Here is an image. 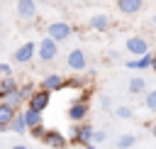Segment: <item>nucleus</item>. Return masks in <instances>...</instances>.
Here are the masks:
<instances>
[{
	"mask_svg": "<svg viewBox=\"0 0 156 149\" xmlns=\"http://www.w3.org/2000/svg\"><path fill=\"white\" fill-rule=\"evenodd\" d=\"M100 105H102V107H112V98H110V95H102V98H100Z\"/></svg>",
	"mask_w": 156,
	"mask_h": 149,
	"instance_id": "obj_29",
	"label": "nucleus"
},
{
	"mask_svg": "<svg viewBox=\"0 0 156 149\" xmlns=\"http://www.w3.org/2000/svg\"><path fill=\"white\" fill-rule=\"evenodd\" d=\"M49 100H51V93L37 88V90L32 93V98L27 100V107H29V110H37V112H44V110L49 107Z\"/></svg>",
	"mask_w": 156,
	"mask_h": 149,
	"instance_id": "obj_10",
	"label": "nucleus"
},
{
	"mask_svg": "<svg viewBox=\"0 0 156 149\" xmlns=\"http://www.w3.org/2000/svg\"><path fill=\"white\" fill-rule=\"evenodd\" d=\"M107 139V132L105 129H95V134H93V144H100V142H105Z\"/></svg>",
	"mask_w": 156,
	"mask_h": 149,
	"instance_id": "obj_27",
	"label": "nucleus"
},
{
	"mask_svg": "<svg viewBox=\"0 0 156 149\" xmlns=\"http://www.w3.org/2000/svg\"><path fill=\"white\" fill-rule=\"evenodd\" d=\"M124 49H127L132 56H144V54H149V42H146L144 37L134 34V37H127V42H124Z\"/></svg>",
	"mask_w": 156,
	"mask_h": 149,
	"instance_id": "obj_8",
	"label": "nucleus"
},
{
	"mask_svg": "<svg viewBox=\"0 0 156 149\" xmlns=\"http://www.w3.org/2000/svg\"><path fill=\"white\" fill-rule=\"evenodd\" d=\"M88 24H90V29H95V32H107V29L112 27V20H110L105 12H98V15H93V17L88 20Z\"/></svg>",
	"mask_w": 156,
	"mask_h": 149,
	"instance_id": "obj_12",
	"label": "nucleus"
},
{
	"mask_svg": "<svg viewBox=\"0 0 156 149\" xmlns=\"http://www.w3.org/2000/svg\"><path fill=\"white\" fill-rule=\"evenodd\" d=\"M15 115H17V110H12L10 105L0 103V132H7L10 129V122H12Z\"/></svg>",
	"mask_w": 156,
	"mask_h": 149,
	"instance_id": "obj_15",
	"label": "nucleus"
},
{
	"mask_svg": "<svg viewBox=\"0 0 156 149\" xmlns=\"http://www.w3.org/2000/svg\"><path fill=\"white\" fill-rule=\"evenodd\" d=\"M37 51H39V61L49 64V61H54L58 56V44L54 39H49V37H41L39 44H37Z\"/></svg>",
	"mask_w": 156,
	"mask_h": 149,
	"instance_id": "obj_5",
	"label": "nucleus"
},
{
	"mask_svg": "<svg viewBox=\"0 0 156 149\" xmlns=\"http://www.w3.org/2000/svg\"><path fill=\"white\" fill-rule=\"evenodd\" d=\"M93 134H95V127L85 120L80 125H73V132H71L68 144H73V147H88V144H93Z\"/></svg>",
	"mask_w": 156,
	"mask_h": 149,
	"instance_id": "obj_2",
	"label": "nucleus"
},
{
	"mask_svg": "<svg viewBox=\"0 0 156 149\" xmlns=\"http://www.w3.org/2000/svg\"><path fill=\"white\" fill-rule=\"evenodd\" d=\"M129 95H144L146 93V81H144V76H132V81H129Z\"/></svg>",
	"mask_w": 156,
	"mask_h": 149,
	"instance_id": "obj_18",
	"label": "nucleus"
},
{
	"mask_svg": "<svg viewBox=\"0 0 156 149\" xmlns=\"http://www.w3.org/2000/svg\"><path fill=\"white\" fill-rule=\"evenodd\" d=\"M2 103H5V105H10V107H12V110H17V112H20V110H22V105H24V100L20 98V93H17V90H15V93H10Z\"/></svg>",
	"mask_w": 156,
	"mask_h": 149,
	"instance_id": "obj_22",
	"label": "nucleus"
},
{
	"mask_svg": "<svg viewBox=\"0 0 156 149\" xmlns=\"http://www.w3.org/2000/svg\"><path fill=\"white\" fill-rule=\"evenodd\" d=\"M151 51L149 54H144V56H139V59H129L127 61V68H136V71H144V68H151Z\"/></svg>",
	"mask_w": 156,
	"mask_h": 149,
	"instance_id": "obj_17",
	"label": "nucleus"
},
{
	"mask_svg": "<svg viewBox=\"0 0 156 149\" xmlns=\"http://www.w3.org/2000/svg\"><path fill=\"white\" fill-rule=\"evenodd\" d=\"M66 66H68L71 71H76V73L85 71V68H88V56H85V51H83V49H71L68 56H66Z\"/></svg>",
	"mask_w": 156,
	"mask_h": 149,
	"instance_id": "obj_6",
	"label": "nucleus"
},
{
	"mask_svg": "<svg viewBox=\"0 0 156 149\" xmlns=\"http://www.w3.org/2000/svg\"><path fill=\"white\" fill-rule=\"evenodd\" d=\"M17 20L34 22L37 20V0H17Z\"/></svg>",
	"mask_w": 156,
	"mask_h": 149,
	"instance_id": "obj_7",
	"label": "nucleus"
},
{
	"mask_svg": "<svg viewBox=\"0 0 156 149\" xmlns=\"http://www.w3.org/2000/svg\"><path fill=\"white\" fill-rule=\"evenodd\" d=\"M144 105H146V110L156 112V88H154V90H146V93H144Z\"/></svg>",
	"mask_w": 156,
	"mask_h": 149,
	"instance_id": "obj_25",
	"label": "nucleus"
},
{
	"mask_svg": "<svg viewBox=\"0 0 156 149\" xmlns=\"http://www.w3.org/2000/svg\"><path fill=\"white\" fill-rule=\"evenodd\" d=\"M151 71H154V73H156V54H154V56H151Z\"/></svg>",
	"mask_w": 156,
	"mask_h": 149,
	"instance_id": "obj_31",
	"label": "nucleus"
},
{
	"mask_svg": "<svg viewBox=\"0 0 156 149\" xmlns=\"http://www.w3.org/2000/svg\"><path fill=\"white\" fill-rule=\"evenodd\" d=\"M88 76L83 78V76H71V78H66V88H78V90H88L85 85H88Z\"/></svg>",
	"mask_w": 156,
	"mask_h": 149,
	"instance_id": "obj_20",
	"label": "nucleus"
},
{
	"mask_svg": "<svg viewBox=\"0 0 156 149\" xmlns=\"http://www.w3.org/2000/svg\"><path fill=\"white\" fill-rule=\"evenodd\" d=\"M22 115H24V122H27V132H29V129H34V127H39V125H44V117H41V112H37V110L24 107V110H22Z\"/></svg>",
	"mask_w": 156,
	"mask_h": 149,
	"instance_id": "obj_16",
	"label": "nucleus"
},
{
	"mask_svg": "<svg viewBox=\"0 0 156 149\" xmlns=\"http://www.w3.org/2000/svg\"><path fill=\"white\" fill-rule=\"evenodd\" d=\"M134 144H136V134H119L117 142H115L117 149H132Z\"/></svg>",
	"mask_w": 156,
	"mask_h": 149,
	"instance_id": "obj_21",
	"label": "nucleus"
},
{
	"mask_svg": "<svg viewBox=\"0 0 156 149\" xmlns=\"http://www.w3.org/2000/svg\"><path fill=\"white\" fill-rule=\"evenodd\" d=\"M39 2H51V0H39Z\"/></svg>",
	"mask_w": 156,
	"mask_h": 149,
	"instance_id": "obj_34",
	"label": "nucleus"
},
{
	"mask_svg": "<svg viewBox=\"0 0 156 149\" xmlns=\"http://www.w3.org/2000/svg\"><path fill=\"white\" fill-rule=\"evenodd\" d=\"M0 37H2V34H0Z\"/></svg>",
	"mask_w": 156,
	"mask_h": 149,
	"instance_id": "obj_35",
	"label": "nucleus"
},
{
	"mask_svg": "<svg viewBox=\"0 0 156 149\" xmlns=\"http://www.w3.org/2000/svg\"><path fill=\"white\" fill-rule=\"evenodd\" d=\"M34 90H37V85H34V83H20V88H17L20 98H22L24 103H27V100L32 98V93H34Z\"/></svg>",
	"mask_w": 156,
	"mask_h": 149,
	"instance_id": "obj_23",
	"label": "nucleus"
},
{
	"mask_svg": "<svg viewBox=\"0 0 156 149\" xmlns=\"http://www.w3.org/2000/svg\"><path fill=\"white\" fill-rule=\"evenodd\" d=\"M0 73H2L0 78H5V76H12V66H10V64H0Z\"/></svg>",
	"mask_w": 156,
	"mask_h": 149,
	"instance_id": "obj_28",
	"label": "nucleus"
},
{
	"mask_svg": "<svg viewBox=\"0 0 156 149\" xmlns=\"http://www.w3.org/2000/svg\"><path fill=\"white\" fill-rule=\"evenodd\" d=\"M151 22H154V27H156V12H154V17H151Z\"/></svg>",
	"mask_w": 156,
	"mask_h": 149,
	"instance_id": "obj_33",
	"label": "nucleus"
},
{
	"mask_svg": "<svg viewBox=\"0 0 156 149\" xmlns=\"http://www.w3.org/2000/svg\"><path fill=\"white\" fill-rule=\"evenodd\" d=\"M88 100H90V93H88V90H80V95H78V98L68 105L66 117H68L73 125H80V122H85V120H88V112H90Z\"/></svg>",
	"mask_w": 156,
	"mask_h": 149,
	"instance_id": "obj_1",
	"label": "nucleus"
},
{
	"mask_svg": "<svg viewBox=\"0 0 156 149\" xmlns=\"http://www.w3.org/2000/svg\"><path fill=\"white\" fill-rule=\"evenodd\" d=\"M71 34H73V27H71L68 22H63V20H56V22H51V24L46 27V37L54 39L56 44L71 39Z\"/></svg>",
	"mask_w": 156,
	"mask_h": 149,
	"instance_id": "obj_3",
	"label": "nucleus"
},
{
	"mask_svg": "<svg viewBox=\"0 0 156 149\" xmlns=\"http://www.w3.org/2000/svg\"><path fill=\"white\" fill-rule=\"evenodd\" d=\"M39 88H41V90H46V93H58V90H63V88H66V78H63L58 71H51V73L41 76Z\"/></svg>",
	"mask_w": 156,
	"mask_h": 149,
	"instance_id": "obj_4",
	"label": "nucleus"
},
{
	"mask_svg": "<svg viewBox=\"0 0 156 149\" xmlns=\"http://www.w3.org/2000/svg\"><path fill=\"white\" fill-rule=\"evenodd\" d=\"M83 149H98V147H95V144H88V147H83Z\"/></svg>",
	"mask_w": 156,
	"mask_h": 149,
	"instance_id": "obj_32",
	"label": "nucleus"
},
{
	"mask_svg": "<svg viewBox=\"0 0 156 149\" xmlns=\"http://www.w3.org/2000/svg\"><path fill=\"white\" fill-rule=\"evenodd\" d=\"M144 7V0H117V12L122 15H136Z\"/></svg>",
	"mask_w": 156,
	"mask_h": 149,
	"instance_id": "obj_13",
	"label": "nucleus"
},
{
	"mask_svg": "<svg viewBox=\"0 0 156 149\" xmlns=\"http://www.w3.org/2000/svg\"><path fill=\"white\" fill-rule=\"evenodd\" d=\"M7 132H15V134H27V122H24V115H22V110L12 117V122H10V129Z\"/></svg>",
	"mask_w": 156,
	"mask_h": 149,
	"instance_id": "obj_19",
	"label": "nucleus"
},
{
	"mask_svg": "<svg viewBox=\"0 0 156 149\" xmlns=\"http://www.w3.org/2000/svg\"><path fill=\"white\" fill-rule=\"evenodd\" d=\"M10 149H29V147H27V144H12Z\"/></svg>",
	"mask_w": 156,
	"mask_h": 149,
	"instance_id": "obj_30",
	"label": "nucleus"
},
{
	"mask_svg": "<svg viewBox=\"0 0 156 149\" xmlns=\"http://www.w3.org/2000/svg\"><path fill=\"white\" fill-rule=\"evenodd\" d=\"M34 54H37V44H34V42H24V44H20V46L15 49L12 61H15V64H29V61L34 59Z\"/></svg>",
	"mask_w": 156,
	"mask_h": 149,
	"instance_id": "obj_9",
	"label": "nucleus"
},
{
	"mask_svg": "<svg viewBox=\"0 0 156 149\" xmlns=\"http://www.w3.org/2000/svg\"><path fill=\"white\" fill-rule=\"evenodd\" d=\"M27 134H29V137H34V139H44V134H46V127H44V125H39V127L29 129Z\"/></svg>",
	"mask_w": 156,
	"mask_h": 149,
	"instance_id": "obj_26",
	"label": "nucleus"
},
{
	"mask_svg": "<svg viewBox=\"0 0 156 149\" xmlns=\"http://www.w3.org/2000/svg\"><path fill=\"white\" fill-rule=\"evenodd\" d=\"M17 88H20V83H17L15 76H5V78H0V103H2L10 93H15Z\"/></svg>",
	"mask_w": 156,
	"mask_h": 149,
	"instance_id": "obj_14",
	"label": "nucleus"
},
{
	"mask_svg": "<svg viewBox=\"0 0 156 149\" xmlns=\"http://www.w3.org/2000/svg\"><path fill=\"white\" fill-rule=\"evenodd\" d=\"M115 115H117L119 120H132V117H134V110H132L129 105H117V107H115Z\"/></svg>",
	"mask_w": 156,
	"mask_h": 149,
	"instance_id": "obj_24",
	"label": "nucleus"
},
{
	"mask_svg": "<svg viewBox=\"0 0 156 149\" xmlns=\"http://www.w3.org/2000/svg\"><path fill=\"white\" fill-rule=\"evenodd\" d=\"M41 142L46 144V149H66V147H68V139H66L58 129H46V134H44Z\"/></svg>",
	"mask_w": 156,
	"mask_h": 149,
	"instance_id": "obj_11",
	"label": "nucleus"
}]
</instances>
